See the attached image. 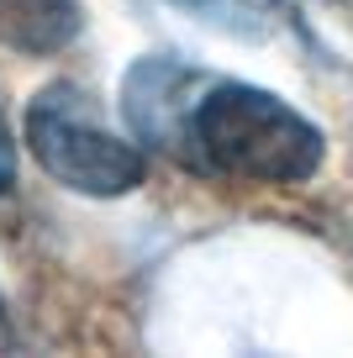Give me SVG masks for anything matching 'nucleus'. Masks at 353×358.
Wrapping results in <instances>:
<instances>
[{
    "mask_svg": "<svg viewBox=\"0 0 353 358\" xmlns=\"http://www.w3.org/2000/svg\"><path fill=\"white\" fill-rule=\"evenodd\" d=\"M22 137L48 179L74 195L116 201L148 179V153L95 122L79 85H48L22 116Z\"/></svg>",
    "mask_w": 353,
    "mask_h": 358,
    "instance_id": "2",
    "label": "nucleus"
},
{
    "mask_svg": "<svg viewBox=\"0 0 353 358\" xmlns=\"http://www.w3.org/2000/svg\"><path fill=\"white\" fill-rule=\"evenodd\" d=\"M190 158L227 179L254 185H300L321 169L327 143L290 101L243 79H221L195 95L190 111Z\"/></svg>",
    "mask_w": 353,
    "mask_h": 358,
    "instance_id": "1",
    "label": "nucleus"
},
{
    "mask_svg": "<svg viewBox=\"0 0 353 358\" xmlns=\"http://www.w3.org/2000/svg\"><path fill=\"white\" fill-rule=\"evenodd\" d=\"M85 27L79 0H0V43L22 53H58Z\"/></svg>",
    "mask_w": 353,
    "mask_h": 358,
    "instance_id": "4",
    "label": "nucleus"
},
{
    "mask_svg": "<svg viewBox=\"0 0 353 358\" xmlns=\"http://www.w3.org/2000/svg\"><path fill=\"white\" fill-rule=\"evenodd\" d=\"M190 85H195V74L169 64V58H143V64L127 69L122 106H127L137 143H158L174 158H190V111H195V101H190V111L179 101Z\"/></svg>",
    "mask_w": 353,
    "mask_h": 358,
    "instance_id": "3",
    "label": "nucleus"
},
{
    "mask_svg": "<svg viewBox=\"0 0 353 358\" xmlns=\"http://www.w3.org/2000/svg\"><path fill=\"white\" fill-rule=\"evenodd\" d=\"M16 185V137H11V127L0 122V195Z\"/></svg>",
    "mask_w": 353,
    "mask_h": 358,
    "instance_id": "5",
    "label": "nucleus"
}]
</instances>
